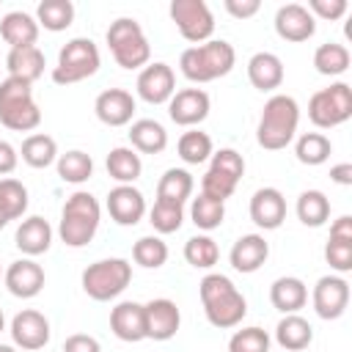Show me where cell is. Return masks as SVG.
Listing matches in <instances>:
<instances>
[{"label": "cell", "instance_id": "9c48e42d", "mask_svg": "<svg viewBox=\"0 0 352 352\" xmlns=\"http://www.w3.org/2000/svg\"><path fill=\"white\" fill-rule=\"evenodd\" d=\"M308 118L319 129H333L352 118V88L346 82H333L316 91L308 102Z\"/></svg>", "mask_w": 352, "mask_h": 352}, {"label": "cell", "instance_id": "7a4b0ae2", "mask_svg": "<svg viewBox=\"0 0 352 352\" xmlns=\"http://www.w3.org/2000/svg\"><path fill=\"white\" fill-rule=\"evenodd\" d=\"M297 124H300L297 99L289 96V94H272L264 102V110H261V118H258V129H256V140L267 151H280L294 140Z\"/></svg>", "mask_w": 352, "mask_h": 352}, {"label": "cell", "instance_id": "74e56055", "mask_svg": "<svg viewBox=\"0 0 352 352\" xmlns=\"http://www.w3.org/2000/svg\"><path fill=\"white\" fill-rule=\"evenodd\" d=\"M294 154H297V160H300L302 165H322V162L330 160L333 143H330V138L322 135V132H305V135L297 138Z\"/></svg>", "mask_w": 352, "mask_h": 352}, {"label": "cell", "instance_id": "60d3db41", "mask_svg": "<svg viewBox=\"0 0 352 352\" xmlns=\"http://www.w3.org/2000/svg\"><path fill=\"white\" fill-rule=\"evenodd\" d=\"M176 151L187 165H201V162H206L212 157V138L206 132H201V129H187L179 138Z\"/></svg>", "mask_w": 352, "mask_h": 352}, {"label": "cell", "instance_id": "484cf974", "mask_svg": "<svg viewBox=\"0 0 352 352\" xmlns=\"http://www.w3.org/2000/svg\"><path fill=\"white\" fill-rule=\"evenodd\" d=\"M248 80L258 91H275L283 85V60L275 52H256L248 60Z\"/></svg>", "mask_w": 352, "mask_h": 352}, {"label": "cell", "instance_id": "d4e9b609", "mask_svg": "<svg viewBox=\"0 0 352 352\" xmlns=\"http://www.w3.org/2000/svg\"><path fill=\"white\" fill-rule=\"evenodd\" d=\"M0 36L11 50H22V47H36L38 38V22L36 16L25 14V11H8L0 19Z\"/></svg>", "mask_w": 352, "mask_h": 352}, {"label": "cell", "instance_id": "6f0895ef", "mask_svg": "<svg viewBox=\"0 0 352 352\" xmlns=\"http://www.w3.org/2000/svg\"><path fill=\"white\" fill-rule=\"evenodd\" d=\"M0 278H3V267H0Z\"/></svg>", "mask_w": 352, "mask_h": 352}, {"label": "cell", "instance_id": "5bb4252c", "mask_svg": "<svg viewBox=\"0 0 352 352\" xmlns=\"http://www.w3.org/2000/svg\"><path fill=\"white\" fill-rule=\"evenodd\" d=\"M8 330H11V338H14V346L28 349V352H36V349L47 346V341H50V319L41 311H33V308L19 311L11 319Z\"/></svg>", "mask_w": 352, "mask_h": 352}, {"label": "cell", "instance_id": "9a60e30c", "mask_svg": "<svg viewBox=\"0 0 352 352\" xmlns=\"http://www.w3.org/2000/svg\"><path fill=\"white\" fill-rule=\"evenodd\" d=\"M209 94L204 88H182L168 102V116L179 126H198L209 116Z\"/></svg>", "mask_w": 352, "mask_h": 352}, {"label": "cell", "instance_id": "6da1fadb", "mask_svg": "<svg viewBox=\"0 0 352 352\" xmlns=\"http://www.w3.org/2000/svg\"><path fill=\"white\" fill-rule=\"evenodd\" d=\"M198 294H201V305H204V314H206L209 324H214L220 330L236 327L248 314V300L234 286V280L220 275V272L204 275V280L198 286Z\"/></svg>", "mask_w": 352, "mask_h": 352}, {"label": "cell", "instance_id": "83f0119b", "mask_svg": "<svg viewBox=\"0 0 352 352\" xmlns=\"http://www.w3.org/2000/svg\"><path fill=\"white\" fill-rule=\"evenodd\" d=\"M129 143L138 154H160L168 146V132L154 118H138L129 126Z\"/></svg>", "mask_w": 352, "mask_h": 352}, {"label": "cell", "instance_id": "1f68e13d", "mask_svg": "<svg viewBox=\"0 0 352 352\" xmlns=\"http://www.w3.org/2000/svg\"><path fill=\"white\" fill-rule=\"evenodd\" d=\"M192 176L190 170L184 168H168L162 176H160V184H157V201H170V204H182L192 195Z\"/></svg>", "mask_w": 352, "mask_h": 352}, {"label": "cell", "instance_id": "7dc6e473", "mask_svg": "<svg viewBox=\"0 0 352 352\" xmlns=\"http://www.w3.org/2000/svg\"><path fill=\"white\" fill-rule=\"evenodd\" d=\"M236 184H239V182H234V179L223 176L220 170H212V168H209V170L204 173V179H201V192L209 195V198H214V201H220V204H226V198L234 195Z\"/></svg>", "mask_w": 352, "mask_h": 352}, {"label": "cell", "instance_id": "9f6ffc18", "mask_svg": "<svg viewBox=\"0 0 352 352\" xmlns=\"http://www.w3.org/2000/svg\"><path fill=\"white\" fill-rule=\"evenodd\" d=\"M6 330V316H3V311H0V333Z\"/></svg>", "mask_w": 352, "mask_h": 352}, {"label": "cell", "instance_id": "f546056e", "mask_svg": "<svg viewBox=\"0 0 352 352\" xmlns=\"http://www.w3.org/2000/svg\"><path fill=\"white\" fill-rule=\"evenodd\" d=\"M275 341L286 352H300L314 341V327L300 314H283V319L275 327Z\"/></svg>", "mask_w": 352, "mask_h": 352}, {"label": "cell", "instance_id": "11a10c76", "mask_svg": "<svg viewBox=\"0 0 352 352\" xmlns=\"http://www.w3.org/2000/svg\"><path fill=\"white\" fill-rule=\"evenodd\" d=\"M0 352H16V346H11V344H0Z\"/></svg>", "mask_w": 352, "mask_h": 352}, {"label": "cell", "instance_id": "bcb514c9", "mask_svg": "<svg viewBox=\"0 0 352 352\" xmlns=\"http://www.w3.org/2000/svg\"><path fill=\"white\" fill-rule=\"evenodd\" d=\"M212 170H220L223 176L239 182L245 176V160L239 151L234 148H220V151H212V162H209Z\"/></svg>", "mask_w": 352, "mask_h": 352}, {"label": "cell", "instance_id": "4316f807", "mask_svg": "<svg viewBox=\"0 0 352 352\" xmlns=\"http://www.w3.org/2000/svg\"><path fill=\"white\" fill-rule=\"evenodd\" d=\"M270 302L280 314H297L308 302V286L294 275L275 278L272 286H270Z\"/></svg>", "mask_w": 352, "mask_h": 352}, {"label": "cell", "instance_id": "8992f818", "mask_svg": "<svg viewBox=\"0 0 352 352\" xmlns=\"http://www.w3.org/2000/svg\"><path fill=\"white\" fill-rule=\"evenodd\" d=\"M107 47L121 69H140L151 58V47H148V38H146L140 22H135L129 16H118L116 22H110Z\"/></svg>", "mask_w": 352, "mask_h": 352}, {"label": "cell", "instance_id": "30bf717a", "mask_svg": "<svg viewBox=\"0 0 352 352\" xmlns=\"http://www.w3.org/2000/svg\"><path fill=\"white\" fill-rule=\"evenodd\" d=\"M170 19L176 22L179 33L192 41V44H204L212 38L214 33V16L209 11V6L204 0H173L170 3Z\"/></svg>", "mask_w": 352, "mask_h": 352}, {"label": "cell", "instance_id": "f35d334b", "mask_svg": "<svg viewBox=\"0 0 352 352\" xmlns=\"http://www.w3.org/2000/svg\"><path fill=\"white\" fill-rule=\"evenodd\" d=\"M190 217H192L195 228H201V231H214V228H220L223 220H226V204H220V201H214V198H209V195L201 192L198 198H192Z\"/></svg>", "mask_w": 352, "mask_h": 352}, {"label": "cell", "instance_id": "ee69618b", "mask_svg": "<svg viewBox=\"0 0 352 352\" xmlns=\"http://www.w3.org/2000/svg\"><path fill=\"white\" fill-rule=\"evenodd\" d=\"M132 258L146 270H157L168 261V245L160 236H140L132 248Z\"/></svg>", "mask_w": 352, "mask_h": 352}, {"label": "cell", "instance_id": "44dd1931", "mask_svg": "<svg viewBox=\"0 0 352 352\" xmlns=\"http://www.w3.org/2000/svg\"><path fill=\"white\" fill-rule=\"evenodd\" d=\"M324 258L336 272L352 270V217L349 214H341L338 220H333L330 239L324 245Z\"/></svg>", "mask_w": 352, "mask_h": 352}, {"label": "cell", "instance_id": "836d02e7", "mask_svg": "<svg viewBox=\"0 0 352 352\" xmlns=\"http://www.w3.org/2000/svg\"><path fill=\"white\" fill-rule=\"evenodd\" d=\"M294 209H297V217H300L302 226L319 228L330 217V198L322 190H305V192H300Z\"/></svg>", "mask_w": 352, "mask_h": 352}, {"label": "cell", "instance_id": "2e32d148", "mask_svg": "<svg viewBox=\"0 0 352 352\" xmlns=\"http://www.w3.org/2000/svg\"><path fill=\"white\" fill-rule=\"evenodd\" d=\"M275 33L283 41H308L316 33V19L302 3H286L275 14Z\"/></svg>", "mask_w": 352, "mask_h": 352}, {"label": "cell", "instance_id": "e575fe53", "mask_svg": "<svg viewBox=\"0 0 352 352\" xmlns=\"http://www.w3.org/2000/svg\"><path fill=\"white\" fill-rule=\"evenodd\" d=\"M349 50L344 44H336V41H327V44H319L316 52H314V69L324 77H338L349 69Z\"/></svg>", "mask_w": 352, "mask_h": 352}, {"label": "cell", "instance_id": "7c38bea8", "mask_svg": "<svg viewBox=\"0 0 352 352\" xmlns=\"http://www.w3.org/2000/svg\"><path fill=\"white\" fill-rule=\"evenodd\" d=\"M138 96L148 104H165L170 102V96L176 94V74L168 63L157 60V63H146L138 74Z\"/></svg>", "mask_w": 352, "mask_h": 352}, {"label": "cell", "instance_id": "f1b7e54d", "mask_svg": "<svg viewBox=\"0 0 352 352\" xmlns=\"http://www.w3.org/2000/svg\"><path fill=\"white\" fill-rule=\"evenodd\" d=\"M6 69L8 77L25 80V82H36L44 74V52L38 47H22V50H8L6 55Z\"/></svg>", "mask_w": 352, "mask_h": 352}, {"label": "cell", "instance_id": "4dcf8cb0", "mask_svg": "<svg viewBox=\"0 0 352 352\" xmlns=\"http://www.w3.org/2000/svg\"><path fill=\"white\" fill-rule=\"evenodd\" d=\"M104 165H107L110 179H116L118 184H132L135 179H140V170H143L140 154L132 146H116V148H110Z\"/></svg>", "mask_w": 352, "mask_h": 352}, {"label": "cell", "instance_id": "db71d44e", "mask_svg": "<svg viewBox=\"0 0 352 352\" xmlns=\"http://www.w3.org/2000/svg\"><path fill=\"white\" fill-rule=\"evenodd\" d=\"M8 223H11V220H8V214H6V212H3V206H0V228H6Z\"/></svg>", "mask_w": 352, "mask_h": 352}, {"label": "cell", "instance_id": "7bdbcfd3", "mask_svg": "<svg viewBox=\"0 0 352 352\" xmlns=\"http://www.w3.org/2000/svg\"><path fill=\"white\" fill-rule=\"evenodd\" d=\"M28 187L19 179H0V206L8 220H19L28 212Z\"/></svg>", "mask_w": 352, "mask_h": 352}, {"label": "cell", "instance_id": "ab89813d", "mask_svg": "<svg viewBox=\"0 0 352 352\" xmlns=\"http://www.w3.org/2000/svg\"><path fill=\"white\" fill-rule=\"evenodd\" d=\"M184 258L195 270H212L217 264V258H220V248H217V242L212 236L198 234V236H190L184 242Z\"/></svg>", "mask_w": 352, "mask_h": 352}, {"label": "cell", "instance_id": "52a82bcc", "mask_svg": "<svg viewBox=\"0 0 352 352\" xmlns=\"http://www.w3.org/2000/svg\"><path fill=\"white\" fill-rule=\"evenodd\" d=\"M99 63H102V55H99V47L91 41V38H72L60 47L58 52V63L52 66V82L58 85H72V82H80V80H88L99 72Z\"/></svg>", "mask_w": 352, "mask_h": 352}, {"label": "cell", "instance_id": "b9f144b4", "mask_svg": "<svg viewBox=\"0 0 352 352\" xmlns=\"http://www.w3.org/2000/svg\"><path fill=\"white\" fill-rule=\"evenodd\" d=\"M148 223L157 234H173L184 223V206L170 201H154V206L148 209Z\"/></svg>", "mask_w": 352, "mask_h": 352}, {"label": "cell", "instance_id": "8fae6325", "mask_svg": "<svg viewBox=\"0 0 352 352\" xmlns=\"http://www.w3.org/2000/svg\"><path fill=\"white\" fill-rule=\"evenodd\" d=\"M311 302L319 319H338L349 305V283L341 275H322L311 292Z\"/></svg>", "mask_w": 352, "mask_h": 352}, {"label": "cell", "instance_id": "d6986e66", "mask_svg": "<svg viewBox=\"0 0 352 352\" xmlns=\"http://www.w3.org/2000/svg\"><path fill=\"white\" fill-rule=\"evenodd\" d=\"M250 220L264 231L280 228V223L286 220V198H283V192L278 187L256 190L253 198H250Z\"/></svg>", "mask_w": 352, "mask_h": 352}, {"label": "cell", "instance_id": "ffe728a7", "mask_svg": "<svg viewBox=\"0 0 352 352\" xmlns=\"http://www.w3.org/2000/svg\"><path fill=\"white\" fill-rule=\"evenodd\" d=\"M3 280H6V289L14 294V297H22V300H30L36 297L41 289H44V270L41 264H36L33 258H19V261H11L8 270L3 272Z\"/></svg>", "mask_w": 352, "mask_h": 352}, {"label": "cell", "instance_id": "5b68a950", "mask_svg": "<svg viewBox=\"0 0 352 352\" xmlns=\"http://www.w3.org/2000/svg\"><path fill=\"white\" fill-rule=\"evenodd\" d=\"M0 124L14 132H30L41 124V110L33 99V88L25 80H0Z\"/></svg>", "mask_w": 352, "mask_h": 352}, {"label": "cell", "instance_id": "816d5d0a", "mask_svg": "<svg viewBox=\"0 0 352 352\" xmlns=\"http://www.w3.org/2000/svg\"><path fill=\"white\" fill-rule=\"evenodd\" d=\"M16 162H19V154H16V148H14L8 140H0V176L11 173V170L16 168Z\"/></svg>", "mask_w": 352, "mask_h": 352}, {"label": "cell", "instance_id": "f907efd6", "mask_svg": "<svg viewBox=\"0 0 352 352\" xmlns=\"http://www.w3.org/2000/svg\"><path fill=\"white\" fill-rule=\"evenodd\" d=\"M258 8H261L258 0H226V11L234 19H250L258 14Z\"/></svg>", "mask_w": 352, "mask_h": 352}, {"label": "cell", "instance_id": "cb8c5ba5", "mask_svg": "<svg viewBox=\"0 0 352 352\" xmlns=\"http://www.w3.org/2000/svg\"><path fill=\"white\" fill-rule=\"evenodd\" d=\"M14 242H16V248H19L28 258L41 256V253H47L50 245H52V226H50L44 217L30 214V217H25V220L19 223V228H16V234H14Z\"/></svg>", "mask_w": 352, "mask_h": 352}, {"label": "cell", "instance_id": "3957f363", "mask_svg": "<svg viewBox=\"0 0 352 352\" xmlns=\"http://www.w3.org/2000/svg\"><path fill=\"white\" fill-rule=\"evenodd\" d=\"M236 63V52L223 38H209L204 44L187 47L179 55V69L190 82H212L226 77Z\"/></svg>", "mask_w": 352, "mask_h": 352}, {"label": "cell", "instance_id": "d590c367", "mask_svg": "<svg viewBox=\"0 0 352 352\" xmlns=\"http://www.w3.org/2000/svg\"><path fill=\"white\" fill-rule=\"evenodd\" d=\"M55 165H58L60 182H66V184H82V182H88L94 176V160H91V154H85L80 148L58 154Z\"/></svg>", "mask_w": 352, "mask_h": 352}, {"label": "cell", "instance_id": "ba28073f", "mask_svg": "<svg viewBox=\"0 0 352 352\" xmlns=\"http://www.w3.org/2000/svg\"><path fill=\"white\" fill-rule=\"evenodd\" d=\"M132 280V264L126 258H102L94 261L82 270V292L96 300V302H107L116 300Z\"/></svg>", "mask_w": 352, "mask_h": 352}, {"label": "cell", "instance_id": "7402d4cb", "mask_svg": "<svg viewBox=\"0 0 352 352\" xmlns=\"http://www.w3.org/2000/svg\"><path fill=\"white\" fill-rule=\"evenodd\" d=\"M270 256V242L261 236V234H242L234 245H231V253H228V261L236 272L242 275H250L256 270H261V264L267 261Z\"/></svg>", "mask_w": 352, "mask_h": 352}, {"label": "cell", "instance_id": "e0dca14e", "mask_svg": "<svg viewBox=\"0 0 352 352\" xmlns=\"http://www.w3.org/2000/svg\"><path fill=\"white\" fill-rule=\"evenodd\" d=\"M107 212L118 226H138L146 214V198L132 184H116L107 192Z\"/></svg>", "mask_w": 352, "mask_h": 352}, {"label": "cell", "instance_id": "277c9868", "mask_svg": "<svg viewBox=\"0 0 352 352\" xmlns=\"http://www.w3.org/2000/svg\"><path fill=\"white\" fill-rule=\"evenodd\" d=\"M99 220H102V206L99 201L85 192L77 190L66 198L63 209H60V223H58V236L63 245L69 248H85L96 231H99Z\"/></svg>", "mask_w": 352, "mask_h": 352}, {"label": "cell", "instance_id": "f6af8a7d", "mask_svg": "<svg viewBox=\"0 0 352 352\" xmlns=\"http://www.w3.org/2000/svg\"><path fill=\"white\" fill-rule=\"evenodd\" d=\"M228 352H270V333L261 327L234 330L228 338Z\"/></svg>", "mask_w": 352, "mask_h": 352}, {"label": "cell", "instance_id": "8d00e7d4", "mask_svg": "<svg viewBox=\"0 0 352 352\" xmlns=\"http://www.w3.org/2000/svg\"><path fill=\"white\" fill-rule=\"evenodd\" d=\"M36 22L44 30L60 33L74 22V3L72 0H44L36 8Z\"/></svg>", "mask_w": 352, "mask_h": 352}, {"label": "cell", "instance_id": "681fc988", "mask_svg": "<svg viewBox=\"0 0 352 352\" xmlns=\"http://www.w3.org/2000/svg\"><path fill=\"white\" fill-rule=\"evenodd\" d=\"M63 352H102L99 341L88 333H74L63 341Z\"/></svg>", "mask_w": 352, "mask_h": 352}, {"label": "cell", "instance_id": "ac0fdd59", "mask_svg": "<svg viewBox=\"0 0 352 352\" xmlns=\"http://www.w3.org/2000/svg\"><path fill=\"white\" fill-rule=\"evenodd\" d=\"M94 113L107 126H126L132 124V116H135V96L124 88H107L96 96Z\"/></svg>", "mask_w": 352, "mask_h": 352}, {"label": "cell", "instance_id": "f5cc1de1", "mask_svg": "<svg viewBox=\"0 0 352 352\" xmlns=\"http://www.w3.org/2000/svg\"><path fill=\"white\" fill-rule=\"evenodd\" d=\"M330 179L336 182V184H352V162H338V165H333L330 168Z\"/></svg>", "mask_w": 352, "mask_h": 352}, {"label": "cell", "instance_id": "c3c4849f", "mask_svg": "<svg viewBox=\"0 0 352 352\" xmlns=\"http://www.w3.org/2000/svg\"><path fill=\"white\" fill-rule=\"evenodd\" d=\"M308 11H311V16L316 19H330V22H336V19H341L346 11H349V3L346 0H308V6H305Z\"/></svg>", "mask_w": 352, "mask_h": 352}, {"label": "cell", "instance_id": "603a6c76", "mask_svg": "<svg viewBox=\"0 0 352 352\" xmlns=\"http://www.w3.org/2000/svg\"><path fill=\"white\" fill-rule=\"evenodd\" d=\"M110 330L116 338L126 344H138L146 338V324H143V305L124 300L110 311Z\"/></svg>", "mask_w": 352, "mask_h": 352}, {"label": "cell", "instance_id": "d6a6232c", "mask_svg": "<svg viewBox=\"0 0 352 352\" xmlns=\"http://www.w3.org/2000/svg\"><path fill=\"white\" fill-rule=\"evenodd\" d=\"M19 154L30 168L41 170V168H50L52 162H58V143H55V138H50L44 132H36V135H28L22 140Z\"/></svg>", "mask_w": 352, "mask_h": 352}, {"label": "cell", "instance_id": "4fadbf2b", "mask_svg": "<svg viewBox=\"0 0 352 352\" xmlns=\"http://www.w3.org/2000/svg\"><path fill=\"white\" fill-rule=\"evenodd\" d=\"M143 324H146V338L154 341H168L176 336L179 324H182V311L173 300L168 297H157L148 300L143 305Z\"/></svg>", "mask_w": 352, "mask_h": 352}]
</instances>
